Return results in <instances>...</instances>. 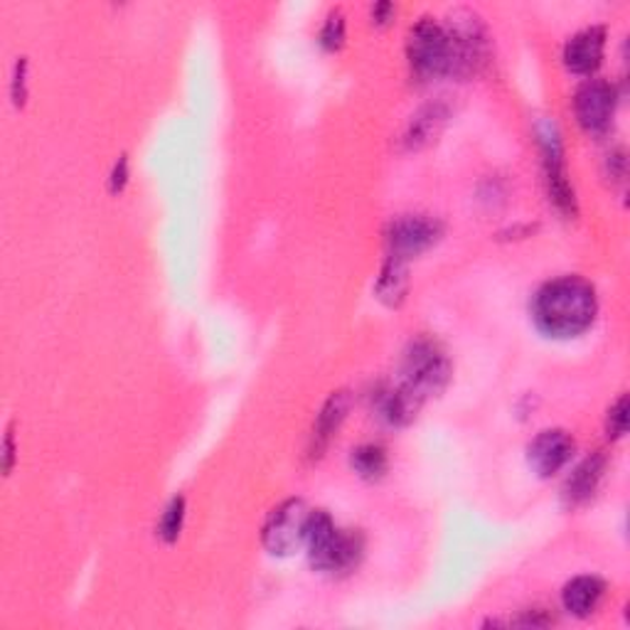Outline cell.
<instances>
[{"instance_id":"4fadbf2b","label":"cell","mask_w":630,"mask_h":630,"mask_svg":"<svg viewBox=\"0 0 630 630\" xmlns=\"http://www.w3.org/2000/svg\"><path fill=\"white\" fill-rule=\"evenodd\" d=\"M604 471L606 458L601 453H594V456H588L584 463H578L564 485V502L570 505V508H578V505L592 500L598 490V483L604 478Z\"/></svg>"},{"instance_id":"e0dca14e","label":"cell","mask_w":630,"mask_h":630,"mask_svg":"<svg viewBox=\"0 0 630 630\" xmlns=\"http://www.w3.org/2000/svg\"><path fill=\"white\" fill-rule=\"evenodd\" d=\"M350 466L363 480H379L387 473V451L377 446V443H363L350 456Z\"/></svg>"},{"instance_id":"277c9868","label":"cell","mask_w":630,"mask_h":630,"mask_svg":"<svg viewBox=\"0 0 630 630\" xmlns=\"http://www.w3.org/2000/svg\"><path fill=\"white\" fill-rule=\"evenodd\" d=\"M409 65L421 79L453 77V47L446 27L423 18L407 40Z\"/></svg>"},{"instance_id":"7c38bea8","label":"cell","mask_w":630,"mask_h":630,"mask_svg":"<svg viewBox=\"0 0 630 630\" xmlns=\"http://www.w3.org/2000/svg\"><path fill=\"white\" fill-rule=\"evenodd\" d=\"M347 411H350V395L345 389L333 391V395L328 397V401L320 409V415L316 419V427H313V443H311V456H320L328 449V443L333 441V436H338L340 427H343V421L347 419Z\"/></svg>"},{"instance_id":"ba28073f","label":"cell","mask_w":630,"mask_h":630,"mask_svg":"<svg viewBox=\"0 0 630 630\" xmlns=\"http://www.w3.org/2000/svg\"><path fill=\"white\" fill-rule=\"evenodd\" d=\"M576 443L564 429L540 431L527 446V461L540 478H552L560 473L574 456Z\"/></svg>"},{"instance_id":"52a82bcc","label":"cell","mask_w":630,"mask_h":630,"mask_svg":"<svg viewBox=\"0 0 630 630\" xmlns=\"http://www.w3.org/2000/svg\"><path fill=\"white\" fill-rule=\"evenodd\" d=\"M616 87L606 79H588L574 95V113L578 126L592 136H601L611 129L616 113Z\"/></svg>"},{"instance_id":"30bf717a","label":"cell","mask_w":630,"mask_h":630,"mask_svg":"<svg viewBox=\"0 0 630 630\" xmlns=\"http://www.w3.org/2000/svg\"><path fill=\"white\" fill-rule=\"evenodd\" d=\"M606 47V30L604 27H584L582 33L570 37V43L564 45V65L572 75L578 77H592L594 71L601 67Z\"/></svg>"},{"instance_id":"44dd1931","label":"cell","mask_w":630,"mask_h":630,"mask_svg":"<svg viewBox=\"0 0 630 630\" xmlns=\"http://www.w3.org/2000/svg\"><path fill=\"white\" fill-rule=\"evenodd\" d=\"M5 473H10V468H13V453H15V449H13V433L8 431V436H5Z\"/></svg>"},{"instance_id":"9a60e30c","label":"cell","mask_w":630,"mask_h":630,"mask_svg":"<svg viewBox=\"0 0 630 630\" xmlns=\"http://www.w3.org/2000/svg\"><path fill=\"white\" fill-rule=\"evenodd\" d=\"M407 284H409L407 264L387 256V262H385V266H382L377 286H375L379 301H385L391 308L399 306L401 301H405V296H407Z\"/></svg>"},{"instance_id":"5b68a950","label":"cell","mask_w":630,"mask_h":630,"mask_svg":"<svg viewBox=\"0 0 630 630\" xmlns=\"http://www.w3.org/2000/svg\"><path fill=\"white\" fill-rule=\"evenodd\" d=\"M311 512L313 510H308V505L298 498L276 505L262 530V542L266 552L274 556H291L294 552L301 550V546H306Z\"/></svg>"},{"instance_id":"8992f818","label":"cell","mask_w":630,"mask_h":630,"mask_svg":"<svg viewBox=\"0 0 630 630\" xmlns=\"http://www.w3.org/2000/svg\"><path fill=\"white\" fill-rule=\"evenodd\" d=\"M443 224L427 214H405L397 217L387 226V250L391 259L409 264L419 254L431 250L441 240Z\"/></svg>"},{"instance_id":"9c48e42d","label":"cell","mask_w":630,"mask_h":630,"mask_svg":"<svg viewBox=\"0 0 630 630\" xmlns=\"http://www.w3.org/2000/svg\"><path fill=\"white\" fill-rule=\"evenodd\" d=\"M542 153H544V175L546 188H550L552 202L560 208V212L574 217L576 214V198L570 178H566V165L560 136L552 131H542Z\"/></svg>"},{"instance_id":"6da1fadb","label":"cell","mask_w":630,"mask_h":630,"mask_svg":"<svg viewBox=\"0 0 630 630\" xmlns=\"http://www.w3.org/2000/svg\"><path fill=\"white\" fill-rule=\"evenodd\" d=\"M598 316L596 288L582 276L546 281L532 298V320L540 333L556 340L584 335Z\"/></svg>"},{"instance_id":"8fae6325","label":"cell","mask_w":630,"mask_h":630,"mask_svg":"<svg viewBox=\"0 0 630 630\" xmlns=\"http://www.w3.org/2000/svg\"><path fill=\"white\" fill-rule=\"evenodd\" d=\"M423 397L419 391L407 387L405 382H397L395 387H387L377 397V417L389 423V427H407L417 419Z\"/></svg>"},{"instance_id":"d6986e66","label":"cell","mask_w":630,"mask_h":630,"mask_svg":"<svg viewBox=\"0 0 630 630\" xmlns=\"http://www.w3.org/2000/svg\"><path fill=\"white\" fill-rule=\"evenodd\" d=\"M343 40H345V23H343V15L340 13H330L325 27L320 30V45L330 53H335V49L343 47Z\"/></svg>"},{"instance_id":"ac0fdd59","label":"cell","mask_w":630,"mask_h":630,"mask_svg":"<svg viewBox=\"0 0 630 630\" xmlns=\"http://www.w3.org/2000/svg\"><path fill=\"white\" fill-rule=\"evenodd\" d=\"M183 524H185V500L183 498H173L168 502V508H165L163 515H161L158 537H161L163 542L173 544L180 537Z\"/></svg>"},{"instance_id":"2e32d148","label":"cell","mask_w":630,"mask_h":630,"mask_svg":"<svg viewBox=\"0 0 630 630\" xmlns=\"http://www.w3.org/2000/svg\"><path fill=\"white\" fill-rule=\"evenodd\" d=\"M446 119H449V109H443L441 104L421 109L409 123V131H407V139H405L407 146L421 148L423 143H429L433 136H436L443 123H446Z\"/></svg>"},{"instance_id":"3957f363","label":"cell","mask_w":630,"mask_h":630,"mask_svg":"<svg viewBox=\"0 0 630 630\" xmlns=\"http://www.w3.org/2000/svg\"><path fill=\"white\" fill-rule=\"evenodd\" d=\"M451 360L436 340L431 338H417L411 340L409 347L405 350L399 365V382H405L407 387L427 399L431 395L446 389L451 379Z\"/></svg>"},{"instance_id":"ffe728a7","label":"cell","mask_w":630,"mask_h":630,"mask_svg":"<svg viewBox=\"0 0 630 630\" xmlns=\"http://www.w3.org/2000/svg\"><path fill=\"white\" fill-rule=\"evenodd\" d=\"M628 429V397H618L616 405L608 409L606 419V431L611 439H621Z\"/></svg>"},{"instance_id":"7a4b0ae2","label":"cell","mask_w":630,"mask_h":630,"mask_svg":"<svg viewBox=\"0 0 630 630\" xmlns=\"http://www.w3.org/2000/svg\"><path fill=\"white\" fill-rule=\"evenodd\" d=\"M306 546L311 564L320 572H347L360 562L365 540L360 532L338 530L333 518L323 510H313L308 520Z\"/></svg>"},{"instance_id":"5bb4252c","label":"cell","mask_w":630,"mask_h":630,"mask_svg":"<svg viewBox=\"0 0 630 630\" xmlns=\"http://www.w3.org/2000/svg\"><path fill=\"white\" fill-rule=\"evenodd\" d=\"M606 594V584L598 576H576L562 592V606L576 618L592 616Z\"/></svg>"}]
</instances>
